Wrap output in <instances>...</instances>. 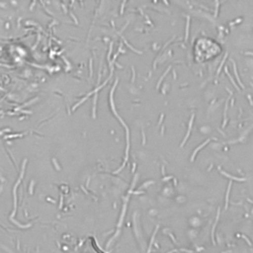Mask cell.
I'll return each mask as SVG.
<instances>
[{"label":"cell","mask_w":253,"mask_h":253,"mask_svg":"<svg viewBox=\"0 0 253 253\" xmlns=\"http://www.w3.org/2000/svg\"><path fill=\"white\" fill-rule=\"evenodd\" d=\"M221 46L214 40L200 38L194 44V58L197 62L203 63L213 59L221 52Z\"/></svg>","instance_id":"1"},{"label":"cell","mask_w":253,"mask_h":253,"mask_svg":"<svg viewBox=\"0 0 253 253\" xmlns=\"http://www.w3.org/2000/svg\"><path fill=\"white\" fill-rule=\"evenodd\" d=\"M230 187H231V182H229L228 189H227V193H226V197H225V209H226L227 206H228V195H229V192H230Z\"/></svg>","instance_id":"2"}]
</instances>
